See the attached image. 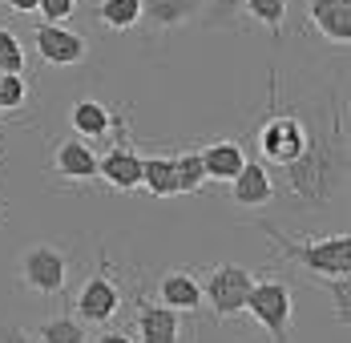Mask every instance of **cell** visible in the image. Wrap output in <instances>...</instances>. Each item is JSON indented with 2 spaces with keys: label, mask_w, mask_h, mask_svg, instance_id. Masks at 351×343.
Listing matches in <instances>:
<instances>
[{
  "label": "cell",
  "mask_w": 351,
  "mask_h": 343,
  "mask_svg": "<svg viewBox=\"0 0 351 343\" xmlns=\"http://www.w3.org/2000/svg\"><path fill=\"white\" fill-rule=\"evenodd\" d=\"M279 170L295 202L327 206L339 194V186H343V141H339V130H335V141L311 137V145L295 162L279 166Z\"/></svg>",
  "instance_id": "obj_1"
},
{
  "label": "cell",
  "mask_w": 351,
  "mask_h": 343,
  "mask_svg": "<svg viewBox=\"0 0 351 343\" xmlns=\"http://www.w3.org/2000/svg\"><path fill=\"white\" fill-rule=\"evenodd\" d=\"M258 230L275 242L291 263H299L303 271H311L315 279L351 274V239H348V230H339V235H315V239H291V235H282L279 226H267V222H258Z\"/></svg>",
  "instance_id": "obj_2"
},
{
  "label": "cell",
  "mask_w": 351,
  "mask_h": 343,
  "mask_svg": "<svg viewBox=\"0 0 351 343\" xmlns=\"http://www.w3.org/2000/svg\"><path fill=\"white\" fill-rule=\"evenodd\" d=\"M243 311L275 343L291 340V323H295V295H291V287H287L282 279H275V274H271V279H258V274H254Z\"/></svg>",
  "instance_id": "obj_3"
},
{
  "label": "cell",
  "mask_w": 351,
  "mask_h": 343,
  "mask_svg": "<svg viewBox=\"0 0 351 343\" xmlns=\"http://www.w3.org/2000/svg\"><path fill=\"white\" fill-rule=\"evenodd\" d=\"M307 145H311L307 121H303L299 113H279V109H275V93H271V113H267L263 126H258V154H263V162L287 166V162H295Z\"/></svg>",
  "instance_id": "obj_4"
},
{
  "label": "cell",
  "mask_w": 351,
  "mask_h": 343,
  "mask_svg": "<svg viewBox=\"0 0 351 343\" xmlns=\"http://www.w3.org/2000/svg\"><path fill=\"white\" fill-rule=\"evenodd\" d=\"M16 271H21V283H25L33 295L53 299V295H61V291H65L69 259H65V250H61V246H53V242H33V246H25V250H21Z\"/></svg>",
  "instance_id": "obj_5"
},
{
  "label": "cell",
  "mask_w": 351,
  "mask_h": 343,
  "mask_svg": "<svg viewBox=\"0 0 351 343\" xmlns=\"http://www.w3.org/2000/svg\"><path fill=\"white\" fill-rule=\"evenodd\" d=\"M250 283H254V271H246L243 263H218V267L202 279V299L210 303L214 319H234V315H243Z\"/></svg>",
  "instance_id": "obj_6"
},
{
  "label": "cell",
  "mask_w": 351,
  "mask_h": 343,
  "mask_svg": "<svg viewBox=\"0 0 351 343\" xmlns=\"http://www.w3.org/2000/svg\"><path fill=\"white\" fill-rule=\"evenodd\" d=\"M33 45H36V57L45 61V65L53 69H69V65H81L85 57H89V45H85V36L65 29V25H36L33 29Z\"/></svg>",
  "instance_id": "obj_7"
},
{
  "label": "cell",
  "mask_w": 351,
  "mask_h": 343,
  "mask_svg": "<svg viewBox=\"0 0 351 343\" xmlns=\"http://www.w3.org/2000/svg\"><path fill=\"white\" fill-rule=\"evenodd\" d=\"M117 307H121V291L109 274H89L73 299V315L81 323H109L117 315Z\"/></svg>",
  "instance_id": "obj_8"
},
{
  "label": "cell",
  "mask_w": 351,
  "mask_h": 343,
  "mask_svg": "<svg viewBox=\"0 0 351 343\" xmlns=\"http://www.w3.org/2000/svg\"><path fill=\"white\" fill-rule=\"evenodd\" d=\"M230 202L243 210H258V206L275 202V178L263 166V158H246L243 170L230 178Z\"/></svg>",
  "instance_id": "obj_9"
},
{
  "label": "cell",
  "mask_w": 351,
  "mask_h": 343,
  "mask_svg": "<svg viewBox=\"0 0 351 343\" xmlns=\"http://www.w3.org/2000/svg\"><path fill=\"white\" fill-rule=\"evenodd\" d=\"M97 178H106L109 186L121 190V194L141 190V154L134 150V145L117 141L113 150H106V154L97 158Z\"/></svg>",
  "instance_id": "obj_10"
},
{
  "label": "cell",
  "mask_w": 351,
  "mask_h": 343,
  "mask_svg": "<svg viewBox=\"0 0 351 343\" xmlns=\"http://www.w3.org/2000/svg\"><path fill=\"white\" fill-rule=\"evenodd\" d=\"M53 170L65 182H93L97 178V154L89 150V141L65 137V141L53 145Z\"/></svg>",
  "instance_id": "obj_11"
},
{
  "label": "cell",
  "mask_w": 351,
  "mask_h": 343,
  "mask_svg": "<svg viewBox=\"0 0 351 343\" xmlns=\"http://www.w3.org/2000/svg\"><path fill=\"white\" fill-rule=\"evenodd\" d=\"M69 126L81 141H101L113 130H121V117H113L97 97H81V102L69 105Z\"/></svg>",
  "instance_id": "obj_12"
},
{
  "label": "cell",
  "mask_w": 351,
  "mask_h": 343,
  "mask_svg": "<svg viewBox=\"0 0 351 343\" xmlns=\"http://www.w3.org/2000/svg\"><path fill=\"white\" fill-rule=\"evenodd\" d=\"M158 303L178 311V315L198 311L202 307V279L190 271H166L158 279Z\"/></svg>",
  "instance_id": "obj_13"
},
{
  "label": "cell",
  "mask_w": 351,
  "mask_h": 343,
  "mask_svg": "<svg viewBox=\"0 0 351 343\" xmlns=\"http://www.w3.org/2000/svg\"><path fill=\"white\" fill-rule=\"evenodd\" d=\"M307 16L315 33L331 45H351V0H311Z\"/></svg>",
  "instance_id": "obj_14"
},
{
  "label": "cell",
  "mask_w": 351,
  "mask_h": 343,
  "mask_svg": "<svg viewBox=\"0 0 351 343\" xmlns=\"http://www.w3.org/2000/svg\"><path fill=\"white\" fill-rule=\"evenodd\" d=\"M182 315L162 303H138V343H178Z\"/></svg>",
  "instance_id": "obj_15"
},
{
  "label": "cell",
  "mask_w": 351,
  "mask_h": 343,
  "mask_svg": "<svg viewBox=\"0 0 351 343\" xmlns=\"http://www.w3.org/2000/svg\"><path fill=\"white\" fill-rule=\"evenodd\" d=\"M206 0H141V21L158 33H170L178 25H190L198 21Z\"/></svg>",
  "instance_id": "obj_16"
},
{
  "label": "cell",
  "mask_w": 351,
  "mask_h": 343,
  "mask_svg": "<svg viewBox=\"0 0 351 343\" xmlns=\"http://www.w3.org/2000/svg\"><path fill=\"white\" fill-rule=\"evenodd\" d=\"M198 154H202V170H206V178H214V182H230L246 162V145L234 141V137L210 141V145H202Z\"/></svg>",
  "instance_id": "obj_17"
},
{
  "label": "cell",
  "mask_w": 351,
  "mask_h": 343,
  "mask_svg": "<svg viewBox=\"0 0 351 343\" xmlns=\"http://www.w3.org/2000/svg\"><path fill=\"white\" fill-rule=\"evenodd\" d=\"M141 190H149L154 198H178L174 154H154V158H141Z\"/></svg>",
  "instance_id": "obj_18"
},
{
  "label": "cell",
  "mask_w": 351,
  "mask_h": 343,
  "mask_svg": "<svg viewBox=\"0 0 351 343\" xmlns=\"http://www.w3.org/2000/svg\"><path fill=\"white\" fill-rule=\"evenodd\" d=\"M97 21L109 33H130L141 25V0H97Z\"/></svg>",
  "instance_id": "obj_19"
},
{
  "label": "cell",
  "mask_w": 351,
  "mask_h": 343,
  "mask_svg": "<svg viewBox=\"0 0 351 343\" xmlns=\"http://www.w3.org/2000/svg\"><path fill=\"white\" fill-rule=\"evenodd\" d=\"M33 343H89V331L77 315H57V319L36 327Z\"/></svg>",
  "instance_id": "obj_20"
},
{
  "label": "cell",
  "mask_w": 351,
  "mask_h": 343,
  "mask_svg": "<svg viewBox=\"0 0 351 343\" xmlns=\"http://www.w3.org/2000/svg\"><path fill=\"white\" fill-rule=\"evenodd\" d=\"M174 166H178V194H198L206 186V170H202V154L198 150L174 154Z\"/></svg>",
  "instance_id": "obj_21"
},
{
  "label": "cell",
  "mask_w": 351,
  "mask_h": 343,
  "mask_svg": "<svg viewBox=\"0 0 351 343\" xmlns=\"http://www.w3.org/2000/svg\"><path fill=\"white\" fill-rule=\"evenodd\" d=\"M243 12L254 25H263V29H271L279 36L282 21H287V0H243Z\"/></svg>",
  "instance_id": "obj_22"
},
{
  "label": "cell",
  "mask_w": 351,
  "mask_h": 343,
  "mask_svg": "<svg viewBox=\"0 0 351 343\" xmlns=\"http://www.w3.org/2000/svg\"><path fill=\"white\" fill-rule=\"evenodd\" d=\"M198 16H202V29H230L243 16V0H206Z\"/></svg>",
  "instance_id": "obj_23"
},
{
  "label": "cell",
  "mask_w": 351,
  "mask_h": 343,
  "mask_svg": "<svg viewBox=\"0 0 351 343\" xmlns=\"http://www.w3.org/2000/svg\"><path fill=\"white\" fill-rule=\"evenodd\" d=\"M29 105V81L25 73H0V113H16Z\"/></svg>",
  "instance_id": "obj_24"
},
{
  "label": "cell",
  "mask_w": 351,
  "mask_h": 343,
  "mask_svg": "<svg viewBox=\"0 0 351 343\" xmlns=\"http://www.w3.org/2000/svg\"><path fill=\"white\" fill-rule=\"evenodd\" d=\"M29 57H25V45L16 40V33L0 29V73H25Z\"/></svg>",
  "instance_id": "obj_25"
},
{
  "label": "cell",
  "mask_w": 351,
  "mask_h": 343,
  "mask_svg": "<svg viewBox=\"0 0 351 343\" xmlns=\"http://www.w3.org/2000/svg\"><path fill=\"white\" fill-rule=\"evenodd\" d=\"M319 283H323V291H331V299H335V319L348 323V315H351V274H331V279H319Z\"/></svg>",
  "instance_id": "obj_26"
},
{
  "label": "cell",
  "mask_w": 351,
  "mask_h": 343,
  "mask_svg": "<svg viewBox=\"0 0 351 343\" xmlns=\"http://www.w3.org/2000/svg\"><path fill=\"white\" fill-rule=\"evenodd\" d=\"M36 12L49 21V25H61L77 12V0H36Z\"/></svg>",
  "instance_id": "obj_27"
},
{
  "label": "cell",
  "mask_w": 351,
  "mask_h": 343,
  "mask_svg": "<svg viewBox=\"0 0 351 343\" xmlns=\"http://www.w3.org/2000/svg\"><path fill=\"white\" fill-rule=\"evenodd\" d=\"M0 343H33V335H25V331L12 327V323H0Z\"/></svg>",
  "instance_id": "obj_28"
},
{
  "label": "cell",
  "mask_w": 351,
  "mask_h": 343,
  "mask_svg": "<svg viewBox=\"0 0 351 343\" xmlns=\"http://www.w3.org/2000/svg\"><path fill=\"white\" fill-rule=\"evenodd\" d=\"M89 343H138L134 335H125V331H101L97 340H89Z\"/></svg>",
  "instance_id": "obj_29"
},
{
  "label": "cell",
  "mask_w": 351,
  "mask_h": 343,
  "mask_svg": "<svg viewBox=\"0 0 351 343\" xmlns=\"http://www.w3.org/2000/svg\"><path fill=\"white\" fill-rule=\"evenodd\" d=\"M12 12H21V16H29V12H36V0H4Z\"/></svg>",
  "instance_id": "obj_30"
},
{
  "label": "cell",
  "mask_w": 351,
  "mask_h": 343,
  "mask_svg": "<svg viewBox=\"0 0 351 343\" xmlns=\"http://www.w3.org/2000/svg\"><path fill=\"white\" fill-rule=\"evenodd\" d=\"M0 8H4V4H0Z\"/></svg>",
  "instance_id": "obj_31"
}]
</instances>
